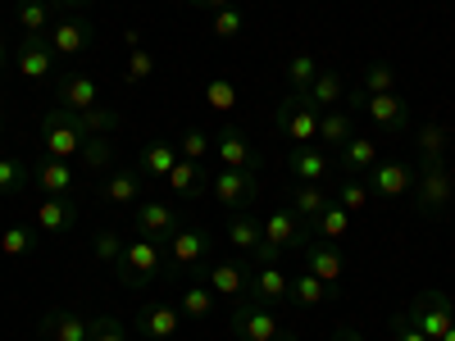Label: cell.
Returning a JSON list of instances; mask_svg holds the SVG:
<instances>
[{"instance_id":"1","label":"cell","mask_w":455,"mask_h":341,"mask_svg":"<svg viewBox=\"0 0 455 341\" xmlns=\"http://www.w3.org/2000/svg\"><path fill=\"white\" fill-rule=\"evenodd\" d=\"M169 269H173V278H192V282H205V269H210V250H214V237L205 233L201 223H192V227H178V233L169 237Z\"/></svg>"},{"instance_id":"2","label":"cell","mask_w":455,"mask_h":341,"mask_svg":"<svg viewBox=\"0 0 455 341\" xmlns=\"http://www.w3.org/2000/svg\"><path fill=\"white\" fill-rule=\"evenodd\" d=\"M319 114L323 109H315L306 91H287L274 109V128L283 137H291L296 146H310V141H319Z\"/></svg>"},{"instance_id":"3","label":"cell","mask_w":455,"mask_h":341,"mask_svg":"<svg viewBox=\"0 0 455 341\" xmlns=\"http://www.w3.org/2000/svg\"><path fill=\"white\" fill-rule=\"evenodd\" d=\"M455 196V173L446 169V160H433V164H419L414 173V205H419L424 218H437Z\"/></svg>"},{"instance_id":"4","label":"cell","mask_w":455,"mask_h":341,"mask_svg":"<svg viewBox=\"0 0 455 341\" xmlns=\"http://www.w3.org/2000/svg\"><path fill=\"white\" fill-rule=\"evenodd\" d=\"M347 100H351L355 109H364L369 119H373V128H383L387 137L410 132V109H405V100H401L396 91H387V96H369L364 87H355V91H347Z\"/></svg>"},{"instance_id":"5","label":"cell","mask_w":455,"mask_h":341,"mask_svg":"<svg viewBox=\"0 0 455 341\" xmlns=\"http://www.w3.org/2000/svg\"><path fill=\"white\" fill-rule=\"evenodd\" d=\"M164 246H156V242H146V237H132L128 246H124V259L114 264L119 269V278L128 282V287H146V282H156L160 274H164V255H160Z\"/></svg>"},{"instance_id":"6","label":"cell","mask_w":455,"mask_h":341,"mask_svg":"<svg viewBox=\"0 0 455 341\" xmlns=\"http://www.w3.org/2000/svg\"><path fill=\"white\" fill-rule=\"evenodd\" d=\"M210 196L233 214L251 210L259 201V178L251 169H219V173H210Z\"/></svg>"},{"instance_id":"7","label":"cell","mask_w":455,"mask_h":341,"mask_svg":"<svg viewBox=\"0 0 455 341\" xmlns=\"http://www.w3.org/2000/svg\"><path fill=\"white\" fill-rule=\"evenodd\" d=\"M14 68L23 73L32 87H46V83L55 78L60 59H55V51H51V42H46V32H23V42H19V51H14Z\"/></svg>"},{"instance_id":"8","label":"cell","mask_w":455,"mask_h":341,"mask_svg":"<svg viewBox=\"0 0 455 341\" xmlns=\"http://www.w3.org/2000/svg\"><path fill=\"white\" fill-rule=\"evenodd\" d=\"M405 314H410V323L419 328L428 341H442L446 328L455 323V305H451V296H446V291H419V296H414V305H410Z\"/></svg>"},{"instance_id":"9","label":"cell","mask_w":455,"mask_h":341,"mask_svg":"<svg viewBox=\"0 0 455 341\" xmlns=\"http://www.w3.org/2000/svg\"><path fill=\"white\" fill-rule=\"evenodd\" d=\"M228 328H233L237 341H274L287 323L269 305H259V300H242V305L228 314Z\"/></svg>"},{"instance_id":"10","label":"cell","mask_w":455,"mask_h":341,"mask_svg":"<svg viewBox=\"0 0 455 341\" xmlns=\"http://www.w3.org/2000/svg\"><path fill=\"white\" fill-rule=\"evenodd\" d=\"M132 227H137V237L156 242V246H169V237L182 227V214H178L173 201H141L132 210Z\"/></svg>"},{"instance_id":"11","label":"cell","mask_w":455,"mask_h":341,"mask_svg":"<svg viewBox=\"0 0 455 341\" xmlns=\"http://www.w3.org/2000/svg\"><path fill=\"white\" fill-rule=\"evenodd\" d=\"M42 141H46V155H55V160H78V150H83L87 137L73 128V109L55 105V109H46V119H42Z\"/></svg>"},{"instance_id":"12","label":"cell","mask_w":455,"mask_h":341,"mask_svg":"<svg viewBox=\"0 0 455 341\" xmlns=\"http://www.w3.org/2000/svg\"><path fill=\"white\" fill-rule=\"evenodd\" d=\"M46 42H51L55 59H78V55L96 42V28H92V19H87V14H64V19H55V23H51Z\"/></svg>"},{"instance_id":"13","label":"cell","mask_w":455,"mask_h":341,"mask_svg":"<svg viewBox=\"0 0 455 341\" xmlns=\"http://www.w3.org/2000/svg\"><path fill=\"white\" fill-rule=\"evenodd\" d=\"M141 192H146V173L141 169H109V173H100V201L105 205L132 210V205H141Z\"/></svg>"},{"instance_id":"14","label":"cell","mask_w":455,"mask_h":341,"mask_svg":"<svg viewBox=\"0 0 455 341\" xmlns=\"http://www.w3.org/2000/svg\"><path fill=\"white\" fill-rule=\"evenodd\" d=\"M214 150H219V160H223V169H259V150L251 146V137L242 132V128H233V123H223L219 132H214Z\"/></svg>"},{"instance_id":"15","label":"cell","mask_w":455,"mask_h":341,"mask_svg":"<svg viewBox=\"0 0 455 341\" xmlns=\"http://www.w3.org/2000/svg\"><path fill=\"white\" fill-rule=\"evenodd\" d=\"M264 242L269 246H278V250H300L306 242H315L310 237V227H306V218H300L296 210H274L269 218H264Z\"/></svg>"},{"instance_id":"16","label":"cell","mask_w":455,"mask_h":341,"mask_svg":"<svg viewBox=\"0 0 455 341\" xmlns=\"http://www.w3.org/2000/svg\"><path fill=\"white\" fill-rule=\"evenodd\" d=\"M55 100L64 109H92V105H100V83L78 68H64V73H55Z\"/></svg>"},{"instance_id":"17","label":"cell","mask_w":455,"mask_h":341,"mask_svg":"<svg viewBox=\"0 0 455 341\" xmlns=\"http://www.w3.org/2000/svg\"><path fill=\"white\" fill-rule=\"evenodd\" d=\"M178 323H182V310L173 305V300H150V305H141V314H137V332L146 341H173Z\"/></svg>"},{"instance_id":"18","label":"cell","mask_w":455,"mask_h":341,"mask_svg":"<svg viewBox=\"0 0 455 341\" xmlns=\"http://www.w3.org/2000/svg\"><path fill=\"white\" fill-rule=\"evenodd\" d=\"M78 214H83V205L73 196H46L42 205H36V227H42L46 237H68Z\"/></svg>"},{"instance_id":"19","label":"cell","mask_w":455,"mask_h":341,"mask_svg":"<svg viewBox=\"0 0 455 341\" xmlns=\"http://www.w3.org/2000/svg\"><path fill=\"white\" fill-rule=\"evenodd\" d=\"M251 274L255 269H246V264H237V259H219V264H210V269H205V287L219 300H233V296H246Z\"/></svg>"},{"instance_id":"20","label":"cell","mask_w":455,"mask_h":341,"mask_svg":"<svg viewBox=\"0 0 455 341\" xmlns=\"http://www.w3.org/2000/svg\"><path fill=\"white\" fill-rule=\"evenodd\" d=\"M287 169H291L300 182H323V178L332 173V150H323L319 141H310V146H291Z\"/></svg>"},{"instance_id":"21","label":"cell","mask_w":455,"mask_h":341,"mask_svg":"<svg viewBox=\"0 0 455 341\" xmlns=\"http://www.w3.org/2000/svg\"><path fill=\"white\" fill-rule=\"evenodd\" d=\"M300 255H306V269H310L315 278H323L328 287H337L341 274H347V259H341V250L328 246V242H319V237L300 246Z\"/></svg>"},{"instance_id":"22","label":"cell","mask_w":455,"mask_h":341,"mask_svg":"<svg viewBox=\"0 0 455 341\" xmlns=\"http://www.w3.org/2000/svg\"><path fill=\"white\" fill-rule=\"evenodd\" d=\"M410 182H414L410 164H401V160H378L373 173H369V192H378L383 201H396V196L410 192Z\"/></svg>"},{"instance_id":"23","label":"cell","mask_w":455,"mask_h":341,"mask_svg":"<svg viewBox=\"0 0 455 341\" xmlns=\"http://www.w3.org/2000/svg\"><path fill=\"white\" fill-rule=\"evenodd\" d=\"M73 178H78V173H73V164L68 160H55V155H42V160L32 164V182L42 186L46 196H68L73 192Z\"/></svg>"},{"instance_id":"24","label":"cell","mask_w":455,"mask_h":341,"mask_svg":"<svg viewBox=\"0 0 455 341\" xmlns=\"http://www.w3.org/2000/svg\"><path fill=\"white\" fill-rule=\"evenodd\" d=\"M36 332H42V341H92L87 319L73 314V310H51L42 323H36Z\"/></svg>"},{"instance_id":"25","label":"cell","mask_w":455,"mask_h":341,"mask_svg":"<svg viewBox=\"0 0 455 341\" xmlns=\"http://www.w3.org/2000/svg\"><path fill=\"white\" fill-rule=\"evenodd\" d=\"M164 182L173 186V196H178V201H196V196L210 192V169L196 164V160H178L173 173H169Z\"/></svg>"},{"instance_id":"26","label":"cell","mask_w":455,"mask_h":341,"mask_svg":"<svg viewBox=\"0 0 455 341\" xmlns=\"http://www.w3.org/2000/svg\"><path fill=\"white\" fill-rule=\"evenodd\" d=\"M373 164H378V146H373V137H351L347 146L337 150V169L347 173V178H369Z\"/></svg>"},{"instance_id":"27","label":"cell","mask_w":455,"mask_h":341,"mask_svg":"<svg viewBox=\"0 0 455 341\" xmlns=\"http://www.w3.org/2000/svg\"><path fill=\"white\" fill-rule=\"evenodd\" d=\"M287 282H291V278L278 269V264H264V269H255V274H251V287H246V296H251V300H259V305H269V310H274L278 300H287Z\"/></svg>"},{"instance_id":"28","label":"cell","mask_w":455,"mask_h":341,"mask_svg":"<svg viewBox=\"0 0 455 341\" xmlns=\"http://www.w3.org/2000/svg\"><path fill=\"white\" fill-rule=\"evenodd\" d=\"M332 291H337V287H328V282L315 278L310 269H306V274H296V278L287 282V300H291V305H300V310H319V305H328Z\"/></svg>"},{"instance_id":"29","label":"cell","mask_w":455,"mask_h":341,"mask_svg":"<svg viewBox=\"0 0 455 341\" xmlns=\"http://www.w3.org/2000/svg\"><path fill=\"white\" fill-rule=\"evenodd\" d=\"M73 128L83 137H109L124 128V114L109 109V105H92V109H73Z\"/></svg>"},{"instance_id":"30","label":"cell","mask_w":455,"mask_h":341,"mask_svg":"<svg viewBox=\"0 0 455 341\" xmlns=\"http://www.w3.org/2000/svg\"><path fill=\"white\" fill-rule=\"evenodd\" d=\"M351 137H355V119L347 109H323L319 114V146L323 150H341Z\"/></svg>"},{"instance_id":"31","label":"cell","mask_w":455,"mask_h":341,"mask_svg":"<svg viewBox=\"0 0 455 341\" xmlns=\"http://www.w3.org/2000/svg\"><path fill=\"white\" fill-rule=\"evenodd\" d=\"M228 242H233L237 250H255L259 242H264V218H255L251 210H237L233 218H228Z\"/></svg>"},{"instance_id":"32","label":"cell","mask_w":455,"mask_h":341,"mask_svg":"<svg viewBox=\"0 0 455 341\" xmlns=\"http://www.w3.org/2000/svg\"><path fill=\"white\" fill-rule=\"evenodd\" d=\"M178 160H182V155H178V146H169V141H150L141 155H137V169H141L146 178H169Z\"/></svg>"},{"instance_id":"33","label":"cell","mask_w":455,"mask_h":341,"mask_svg":"<svg viewBox=\"0 0 455 341\" xmlns=\"http://www.w3.org/2000/svg\"><path fill=\"white\" fill-rule=\"evenodd\" d=\"M306 227H310V237H319V242H341L351 233V210H341L337 201H328V210L315 223H306Z\"/></svg>"},{"instance_id":"34","label":"cell","mask_w":455,"mask_h":341,"mask_svg":"<svg viewBox=\"0 0 455 341\" xmlns=\"http://www.w3.org/2000/svg\"><path fill=\"white\" fill-rule=\"evenodd\" d=\"M306 96H310L315 109H337V100L347 96V83H341L337 68H319V78L306 87Z\"/></svg>"},{"instance_id":"35","label":"cell","mask_w":455,"mask_h":341,"mask_svg":"<svg viewBox=\"0 0 455 341\" xmlns=\"http://www.w3.org/2000/svg\"><path fill=\"white\" fill-rule=\"evenodd\" d=\"M328 201H332V192H328V186H319V182H300L296 192H291V210L306 218V223H315L328 210Z\"/></svg>"},{"instance_id":"36","label":"cell","mask_w":455,"mask_h":341,"mask_svg":"<svg viewBox=\"0 0 455 341\" xmlns=\"http://www.w3.org/2000/svg\"><path fill=\"white\" fill-rule=\"evenodd\" d=\"M414 141H419V164L446 160V150H451V132H446V123H419Z\"/></svg>"},{"instance_id":"37","label":"cell","mask_w":455,"mask_h":341,"mask_svg":"<svg viewBox=\"0 0 455 341\" xmlns=\"http://www.w3.org/2000/svg\"><path fill=\"white\" fill-rule=\"evenodd\" d=\"M214 305H219V296H214L205 282H187L182 296H178V310H182L187 319H210Z\"/></svg>"},{"instance_id":"38","label":"cell","mask_w":455,"mask_h":341,"mask_svg":"<svg viewBox=\"0 0 455 341\" xmlns=\"http://www.w3.org/2000/svg\"><path fill=\"white\" fill-rule=\"evenodd\" d=\"M78 164L83 173H109L114 169V141L109 137H87L78 150Z\"/></svg>"},{"instance_id":"39","label":"cell","mask_w":455,"mask_h":341,"mask_svg":"<svg viewBox=\"0 0 455 341\" xmlns=\"http://www.w3.org/2000/svg\"><path fill=\"white\" fill-rule=\"evenodd\" d=\"M369 196H373V192H369V182H364V178H347V173L337 178L332 201H337L341 210H351V214H355V210H364V205H369Z\"/></svg>"},{"instance_id":"40","label":"cell","mask_w":455,"mask_h":341,"mask_svg":"<svg viewBox=\"0 0 455 341\" xmlns=\"http://www.w3.org/2000/svg\"><path fill=\"white\" fill-rule=\"evenodd\" d=\"M55 5H46V0H19V28L23 32H51V19Z\"/></svg>"},{"instance_id":"41","label":"cell","mask_w":455,"mask_h":341,"mask_svg":"<svg viewBox=\"0 0 455 341\" xmlns=\"http://www.w3.org/2000/svg\"><path fill=\"white\" fill-rule=\"evenodd\" d=\"M28 182H32V169H28L23 160L0 155V196H19Z\"/></svg>"},{"instance_id":"42","label":"cell","mask_w":455,"mask_h":341,"mask_svg":"<svg viewBox=\"0 0 455 341\" xmlns=\"http://www.w3.org/2000/svg\"><path fill=\"white\" fill-rule=\"evenodd\" d=\"M319 68H323V64H319L315 55H291V59H287V87H291V91H306V87L319 78Z\"/></svg>"},{"instance_id":"43","label":"cell","mask_w":455,"mask_h":341,"mask_svg":"<svg viewBox=\"0 0 455 341\" xmlns=\"http://www.w3.org/2000/svg\"><path fill=\"white\" fill-rule=\"evenodd\" d=\"M360 87H364L369 96H387V91H396V68H392V64H383V59H378V64H369Z\"/></svg>"},{"instance_id":"44","label":"cell","mask_w":455,"mask_h":341,"mask_svg":"<svg viewBox=\"0 0 455 341\" xmlns=\"http://www.w3.org/2000/svg\"><path fill=\"white\" fill-rule=\"evenodd\" d=\"M124 246H128V242L114 233V227H100V233L92 237V255H96L100 264H119V259H124Z\"/></svg>"},{"instance_id":"45","label":"cell","mask_w":455,"mask_h":341,"mask_svg":"<svg viewBox=\"0 0 455 341\" xmlns=\"http://www.w3.org/2000/svg\"><path fill=\"white\" fill-rule=\"evenodd\" d=\"M210 150H214V137L201 132V128H187V132L178 137V155H182V160H196V164H201Z\"/></svg>"},{"instance_id":"46","label":"cell","mask_w":455,"mask_h":341,"mask_svg":"<svg viewBox=\"0 0 455 341\" xmlns=\"http://www.w3.org/2000/svg\"><path fill=\"white\" fill-rule=\"evenodd\" d=\"M242 28H246V14L233 10V5H228V10H214V19H210V32L219 36V42H233Z\"/></svg>"},{"instance_id":"47","label":"cell","mask_w":455,"mask_h":341,"mask_svg":"<svg viewBox=\"0 0 455 341\" xmlns=\"http://www.w3.org/2000/svg\"><path fill=\"white\" fill-rule=\"evenodd\" d=\"M205 100H210V109L228 114V109L237 105V87L228 83V78H214V83H205Z\"/></svg>"},{"instance_id":"48","label":"cell","mask_w":455,"mask_h":341,"mask_svg":"<svg viewBox=\"0 0 455 341\" xmlns=\"http://www.w3.org/2000/svg\"><path fill=\"white\" fill-rule=\"evenodd\" d=\"M0 250H5L10 259H19V255H28L32 250V227H5V233H0Z\"/></svg>"},{"instance_id":"49","label":"cell","mask_w":455,"mask_h":341,"mask_svg":"<svg viewBox=\"0 0 455 341\" xmlns=\"http://www.w3.org/2000/svg\"><path fill=\"white\" fill-rule=\"evenodd\" d=\"M87 328H92V341H128L124 323L114 314H96V319H87Z\"/></svg>"},{"instance_id":"50","label":"cell","mask_w":455,"mask_h":341,"mask_svg":"<svg viewBox=\"0 0 455 341\" xmlns=\"http://www.w3.org/2000/svg\"><path fill=\"white\" fill-rule=\"evenodd\" d=\"M150 73H156V55H150L146 46L132 51V59H128V83H146Z\"/></svg>"},{"instance_id":"51","label":"cell","mask_w":455,"mask_h":341,"mask_svg":"<svg viewBox=\"0 0 455 341\" xmlns=\"http://www.w3.org/2000/svg\"><path fill=\"white\" fill-rule=\"evenodd\" d=\"M387 328H392V341H428L419 328L410 323V314H405V310H401V314H392V319H387Z\"/></svg>"},{"instance_id":"52","label":"cell","mask_w":455,"mask_h":341,"mask_svg":"<svg viewBox=\"0 0 455 341\" xmlns=\"http://www.w3.org/2000/svg\"><path fill=\"white\" fill-rule=\"evenodd\" d=\"M251 255H255V269H264V264H278V259H283V250H278V246H269V242H259Z\"/></svg>"},{"instance_id":"53","label":"cell","mask_w":455,"mask_h":341,"mask_svg":"<svg viewBox=\"0 0 455 341\" xmlns=\"http://www.w3.org/2000/svg\"><path fill=\"white\" fill-rule=\"evenodd\" d=\"M332 341H364V332H360L355 323H337V332H332Z\"/></svg>"},{"instance_id":"54","label":"cell","mask_w":455,"mask_h":341,"mask_svg":"<svg viewBox=\"0 0 455 341\" xmlns=\"http://www.w3.org/2000/svg\"><path fill=\"white\" fill-rule=\"evenodd\" d=\"M187 5H192V10H228L233 0H187Z\"/></svg>"},{"instance_id":"55","label":"cell","mask_w":455,"mask_h":341,"mask_svg":"<svg viewBox=\"0 0 455 341\" xmlns=\"http://www.w3.org/2000/svg\"><path fill=\"white\" fill-rule=\"evenodd\" d=\"M83 5H92V0H68V5H64V14H78Z\"/></svg>"},{"instance_id":"56","label":"cell","mask_w":455,"mask_h":341,"mask_svg":"<svg viewBox=\"0 0 455 341\" xmlns=\"http://www.w3.org/2000/svg\"><path fill=\"white\" fill-rule=\"evenodd\" d=\"M5 68H10V46L0 42V73H5Z\"/></svg>"},{"instance_id":"57","label":"cell","mask_w":455,"mask_h":341,"mask_svg":"<svg viewBox=\"0 0 455 341\" xmlns=\"http://www.w3.org/2000/svg\"><path fill=\"white\" fill-rule=\"evenodd\" d=\"M274 341H300V337H296V332H291V328H283V332H278V337H274Z\"/></svg>"},{"instance_id":"58","label":"cell","mask_w":455,"mask_h":341,"mask_svg":"<svg viewBox=\"0 0 455 341\" xmlns=\"http://www.w3.org/2000/svg\"><path fill=\"white\" fill-rule=\"evenodd\" d=\"M46 5H55V10H64V5H68V0H46Z\"/></svg>"},{"instance_id":"59","label":"cell","mask_w":455,"mask_h":341,"mask_svg":"<svg viewBox=\"0 0 455 341\" xmlns=\"http://www.w3.org/2000/svg\"><path fill=\"white\" fill-rule=\"evenodd\" d=\"M442 341H455V323H451V328H446V337H442Z\"/></svg>"},{"instance_id":"60","label":"cell","mask_w":455,"mask_h":341,"mask_svg":"<svg viewBox=\"0 0 455 341\" xmlns=\"http://www.w3.org/2000/svg\"><path fill=\"white\" fill-rule=\"evenodd\" d=\"M0 132H5V119H0Z\"/></svg>"}]
</instances>
